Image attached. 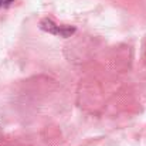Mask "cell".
<instances>
[{"label":"cell","mask_w":146,"mask_h":146,"mask_svg":"<svg viewBox=\"0 0 146 146\" xmlns=\"http://www.w3.org/2000/svg\"><path fill=\"white\" fill-rule=\"evenodd\" d=\"M11 3H13V0H0V9H3V7H9Z\"/></svg>","instance_id":"cell-1"}]
</instances>
